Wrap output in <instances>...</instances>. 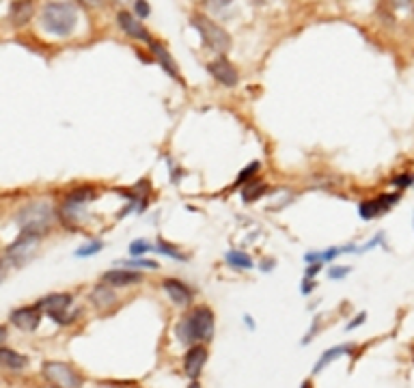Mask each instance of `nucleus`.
<instances>
[{
	"mask_svg": "<svg viewBox=\"0 0 414 388\" xmlns=\"http://www.w3.org/2000/svg\"><path fill=\"white\" fill-rule=\"evenodd\" d=\"M39 24L54 37H69L78 26V9L67 0H52V3L44 5Z\"/></svg>",
	"mask_w": 414,
	"mask_h": 388,
	"instance_id": "1",
	"label": "nucleus"
},
{
	"mask_svg": "<svg viewBox=\"0 0 414 388\" xmlns=\"http://www.w3.org/2000/svg\"><path fill=\"white\" fill-rule=\"evenodd\" d=\"M177 337L184 345L211 341L214 337V313L207 307H196L188 317L177 324Z\"/></svg>",
	"mask_w": 414,
	"mask_h": 388,
	"instance_id": "2",
	"label": "nucleus"
},
{
	"mask_svg": "<svg viewBox=\"0 0 414 388\" xmlns=\"http://www.w3.org/2000/svg\"><path fill=\"white\" fill-rule=\"evenodd\" d=\"M192 26L199 30V35L203 37V41L209 50L218 52V55H225V52L231 50V35L220 24H216L211 17H207L203 13H194Z\"/></svg>",
	"mask_w": 414,
	"mask_h": 388,
	"instance_id": "3",
	"label": "nucleus"
},
{
	"mask_svg": "<svg viewBox=\"0 0 414 388\" xmlns=\"http://www.w3.org/2000/svg\"><path fill=\"white\" fill-rule=\"evenodd\" d=\"M52 220H54V211H52V205L46 201L30 203L17 214V224H20L22 231H32L39 235L48 233Z\"/></svg>",
	"mask_w": 414,
	"mask_h": 388,
	"instance_id": "4",
	"label": "nucleus"
},
{
	"mask_svg": "<svg viewBox=\"0 0 414 388\" xmlns=\"http://www.w3.org/2000/svg\"><path fill=\"white\" fill-rule=\"evenodd\" d=\"M41 374L48 382L63 386V388H78L80 386V376L74 371V367H69L67 362H59V360H50L44 365Z\"/></svg>",
	"mask_w": 414,
	"mask_h": 388,
	"instance_id": "5",
	"label": "nucleus"
},
{
	"mask_svg": "<svg viewBox=\"0 0 414 388\" xmlns=\"http://www.w3.org/2000/svg\"><path fill=\"white\" fill-rule=\"evenodd\" d=\"M71 293H50L46 298H41L37 307L41 309V313H48L54 322L59 324H69V320L65 317V311L71 307Z\"/></svg>",
	"mask_w": 414,
	"mask_h": 388,
	"instance_id": "6",
	"label": "nucleus"
},
{
	"mask_svg": "<svg viewBox=\"0 0 414 388\" xmlns=\"http://www.w3.org/2000/svg\"><path fill=\"white\" fill-rule=\"evenodd\" d=\"M41 240L39 233H32V231H22L20 237H17L9 249H7V257L15 263V266H22L24 261L30 259L35 246H37V242Z\"/></svg>",
	"mask_w": 414,
	"mask_h": 388,
	"instance_id": "7",
	"label": "nucleus"
},
{
	"mask_svg": "<svg viewBox=\"0 0 414 388\" xmlns=\"http://www.w3.org/2000/svg\"><path fill=\"white\" fill-rule=\"evenodd\" d=\"M399 203V194H380V197L363 201L358 205V214H361L363 220H373L384 211H388L391 207H395Z\"/></svg>",
	"mask_w": 414,
	"mask_h": 388,
	"instance_id": "8",
	"label": "nucleus"
},
{
	"mask_svg": "<svg viewBox=\"0 0 414 388\" xmlns=\"http://www.w3.org/2000/svg\"><path fill=\"white\" fill-rule=\"evenodd\" d=\"M117 24H119V28L128 35V37H132V39H136V41H145V43H149L151 41V35H149V30L142 26V22L138 20L136 15H132L130 11H119L117 13Z\"/></svg>",
	"mask_w": 414,
	"mask_h": 388,
	"instance_id": "9",
	"label": "nucleus"
},
{
	"mask_svg": "<svg viewBox=\"0 0 414 388\" xmlns=\"http://www.w3.org/2000/svg\"><path fill=\"white\" fill-rule=\"evenodd\" d=\"M207 72L211 74V78L218 82V84H223V86H236L238 84V80H240V74H238V69L233 67L225 57H220V59H216V61H211L209 65H207Z\"/></svg>",
	"mask_w": 414,
	"mask_h": 388,
	"instance_id": "10",
	"label": "nucleus"
},
{
	"mask_svg": "<svg viewBox=\"0 0 414 388\" xmlns=\"http://www.w3.org/2000/svg\"><path fill=\"white\" fill-rule=\"evenodd\" d=\"M9 320L15 328H20L24 332H32V330H37V326L41 322V309L37 304L35 307H20L11 313Z\"/></svg>",
	"mask_w": 414,
	"mask_h": 388,
	"instance_id": "11",
	"label": "nucleus"
},
{
	"mask_svg": "<svg viewBox=\"0 0 414 388\" xmlns=\"http://www.w3.org/2000/svg\"><path fill=\"white\" fill-rule=\"evenodd\" d=\"M207 360V349L203 345H190V349L186 351L184 356V371L190 380H196L201 376L203 367Z\"/></svg>",
	"mask_w": 414,
	"mask_h": 388,
	"instance_id": "12",
	"label": "nucleus"
},
{
	"mask_svg": "<svg viewBox=\"0 0 414 388\" xmlns=\"http://www.w3.org/2000/svg\"><path fill=\"white\" fill-rule=\"evenodd\" d=\"M162 287H164V291L169 293V298L177 307H188L192 302V289L186 283H182V280L167 278L164 283H162Z\"/></svg>",
	"mask_w": 414,
	"mask_h": 388,
	"instance_id": "13",
	"label": "nucleus"
},
{
	"mask_svg": "<svg viewBox=\"0 0 414 388\" xmlns=\"http://www.w3.org/2000/svg\"><path fill=\"white\" fill-rule=\"evenodd\" d=\"M102 280L111 287H132V285L140 283L142 276L136 270H111L102 276Z\"/></svg>",
	"mask_w": 414,
	"mask_h": 388,
	"instance_id": "14",
	"label": "nucleus"
},
{
	"mask_svg": "<svg viewBox=\"0 0 414 388\" xmlns=\"http://www.w3.org/2000/svg\"><path fill=\"white\" fill-rule=\"evenodd\" d=\"M149 48H151V52H153V57H156V61H158V65L164 69V72L169 74V76H173L177 82H182V74L177 72V67H175V63H173V57L169 55V50L162 46L160 41H149Z\"/></svg>",
	"mask_w": 414,
	"mask_h": 388,
	"instance_id": "15",
	"label": "nucleus"
},
{
	"mask_svg": "<svg viewBox=\"0 0 414 388\" xmlns=\"http://www.w3.org/2000/svg\"><path fill=\"white\" fill-rule=\"evenodd\" d=\"M91 302H93V307H95L97 311L113 309V307L117 304L115 287H111V285L104 283V280H102V285H97V287L91 291Z\"/></svg>",
	"mask_w": 414,
	"mask_h": 388,
	"instance_id": "16",
	"label": "nucleus"
},
{
	"mask_svg": "<svg viewBox=\"0 0 414 388\" xmlns=\"http://www.w3.org/2000/svg\"><path fill=\"white\" fill-rule=\"evenodd\" d=\"M0 367L7 369V371H24L28 367V358L20 351L0 345Z\"/></svg>",
	"mask_w": 414,
	"mask_h": 388,
	"instance_id": "17",
	"label": "nucleus"
},
{
	"mask_svg": "<svg viewBox=\"0 0 414 388\" xmlns=\"http://www.w3.org/2000/svg\"><path fill=\"white\" fill-rule=\"evenodd\" d=\"M35 13V5L32 0H15L9 9V20L13 22V26H24Z\"/></svg>",
	"mask_w": 414,
	"mask_h": 388,
	"instance_id": "18",
	"label": "nucleus"
},
{
	"mask_svg": "<svg viewBox=\"0 0 414 388\" xmlns=\"http://www.w3.org/2000/svg\"><path fill=\"white\" fill-rule=\"evenodd\" d=\"M350 351H354V345H337V347H332V349H328V351H323V356L317 360L313 374H321L323 369H326L330 362H335L337 358H341L344 354H350Z\"/></svg>",
	"mask_w": 414,
	"mask_h": 388,
	"instance_id": "19",
	"label": "nucleus"
},
{
	"mask_svg": "<svg viewBox=\"0 0 414 388\" xmlns=\"http://www.w3.org/2000/svg\"><path fill=\"white\" fill-rule=\"evenodd\" d=\"M225 259H227L229 266L238 268V270H250V268H253V259H250V257H248L246 253H242V251H229V253L225 255Z\"/></svg>",
	"mask_w": 414,
	"mask_h": 388,
	"instance_id": "20",
	"label": "nucleus"
},
{
	"mask_svg": "<svg viewBox=\"0 0 414 388\" xmlns=\"http://www.w3.org/2000/svg\"><path fill=\"white\" fill-rule=\"evenodd\" d=\"M93 199H95V190L84 186V188H78V190H74V192H69L65 203H69V205H84V203L93 201Z\"/></svg>",
	"mask_w": 414,
	"mask_h": 388,
	"instance_id": "21",
	"label": "nucleus"
},
{
	"mask_svg": "<svg viewBox=\"0 0 414 388\" xmlns=\"http://www.w3.org/2000/svg\"><path fill=\"white\" fill-rule=\"evenodd\" d=\"M265 184L263 182H259V180H250V182H246L244 184V188H242V197H244V201H255V199H259L261 197V194L265 192Z\"/></svg>",
	"mask_w": 414,
	"mask_h": 388,
	"instance_id": "22",
	"label": "nucleus"
},
{
	"mask_svg": "<svg viewBox=\"0 0 414 388\" xmlns=\"http://www.w3.org/2000/svg\"><path fill=\"white\" fill-rule=\"evenodd\" d=\"M153 251H156V253H162V255H167V257H171V259H177V261H186V255H182V253H179V251L175 249V246L167 244L164 240H158L156 246H153Z\"/></svg>",
	"mask_w": 414,
	"mask_h": 388,
	"instance_id": "23",
	"label": "nucleus"
},
{
	"mask_svg": "<svg viewBox=\"0 0 414 388\" xmlns=\"http://www.w3.org/2000/svg\"><path fill=\"white\" fill-rule=\"evenodd\" d=\"M119 266L132 268V270H156V268H160L156 261H149V259H130V261H121Z\"/></svg>",
	"mask_w": 414,
	"mask_h": 388,
	"instance_id": "24",
	"label": "nucleus"
},
{
	"mask_svg": "<svg viewBox=\"0 0 414 388\" xmlns=\"http://www.w3.org/2000/svg\"><path fill=\"white\" fill-rule=\"evenodd\" d=\"M149 251H153V246L149 242H145V240H134L130 244V255L132 257H140V255H145Z\"/></svg>",
	"mask_w": 414,
	"mask_h": 388,
	"instance_id": "25",
	"label": "nucleus"
},
{
	"mask_svg": "<svg viewBox=\"0 0 414 388\" xmlns=\"http://www.w3.org/2000/svg\"><path fill=\"white\" fill-rule=\"evenodd\" d=\"M259 166H261L259 162H250V166H246V168L238 175V182H236V184H238V186H244L246 182H250V180L255 177V173L259 171Z\"/></svg>",
	"mask_w": 414,
	"mask_h": 388,
	"instance_id": "26",
	"label": "nucleus"
},
{
	"mask_svg": "<svg viewBox=\"0 0 414 388\" xmlns=\"http://www.w3.org/2000/svg\"><path fill=\"white\" fill-rule=\"evenodd\" d=\"M102 242H91V244H86V246H82V249H78L76 251V257H93V255H97L100 251H102Z\"/></svg>",
	"mask_w": 414,
	"mask_h": 388,
	"instance_id": "27",
	"label": "nucleus"
},
{
	"mask_svg": "<svg viewBox=\"0 0 414 388\" xmlns=\"http://www.w3.org/2000/svg\"><path fill=\"white\" fill-rule=\"evenodd\" d=\"M134 11H136L138 20H145V17L151 15V7L147 0H134Z\"/></svg>",
	"mask_w": 414,
	"mask_h": 388,
	"instance_id": "28",
	"label": "nucleus"
},
{
	"mask_svg": "<svg viewBox=\"0 0 414 388\" xmlns=\"http://www.w3.org/2000/svg\"><path fill=\"white\" fill-rule=\"evenodd\" d=\"M395 188H410L414 184V175H397L393 182H391Z\"/></svg>",
	"mask_w": 414,
	"mask_h": 388,
	"instance_id": "29",
	"label": "nucleus"
},
{
	"mask_svg": "<svg viewBox=\"0 0 414 388\" xmlns=\"http://www.w3.org/2000/svg\"><path fill=\"white\" fill-rule=\"evenodd\" d=\"M231 3H233V0H205V7H207L209 11H223V9H227Z\"/></svg>",
	"mask_w": 414,
	"mask_h": 388,
	"instance_id": "30",
	"label": "nucleus"
},
{
	"mask_svg": "<svg viewBox=\"0 0 414 388\" xmlns=\"http://www.w3.org/2000/svg\"><path fill=\"white\" fill-rule=\"evenodd\" d=\"M348 274H350V268H344V266H337V268H332V270L328 272V276L335 278V280H337V278H346Z\"/></svg>",
	"mask_w": 414,
	"mask_h": 388,
	"instance_id": "31",
	"label": "nucleus"
},
{
	"mask_svg": "<svg viewBox=\"0 0 414 388\" xmlns=\"http://www.w3.org/2000/svg\"><path fill=\"white\" fill-rule=\"evenodd\" d=\"M78 3L82 7H88V9H100V7H104L108 3V0H78Z\"/></svg>",
	"mask_w": 414,
	"mask_h": 388,
	"instance_id": "32",
	"label": "nucleus"
},
{
	"mask_svg": "<svg viewBox=\"0 0 414 388\" xmlns=\"http://www.w3.org/2000/svg\"><path fill=\"white\" fill-rule=\"evenodd\" d=\"M302 285H304V287H302V293H304V295H309V293L315 289V280L307 276V278H304V283H302Z\"/></svg>",
	"mask_w": 414,
	"mask_h": 388,
	"instance_id": "33",
	"label": "nucleus"
},
{
	"mask_svg": "<svg viewBox=\"0 0 414 388\" xmlns=\"http://www.w3.org/2000/svg\"><path fill=\"white\" fill-rule=\"evenodd\" d=\"M365 320H367V315H365V313H361V315H356V317H354V322H350V324H348V330H354L356 326H361V324H365Z\"/></svg>",
	"mask_w": 414,
	"mask_h": 388,
	"instance_id": "34",
	"label": "nucleus"
},
{
	"mask_svg": "<svg viewBox=\"0 0 414 388\" xmlns=\"http://www.w3.org/2000/svg\"><path fill=\"white\" fill-rule=\"evenodd\" d=\"M319 270H321V268H319V263H313L311 268H307V276H309V278H315V274H317Z\"/></svg>",
	"mask_w": 414,
	"mask_h": 388,
	"instance_id": "35",
	"label": "nucleus"
},
{
	"mask_svg": "<svg viewBox=\"0 0 414 388\" xmlns=\"http://www.w3.org/2000/svg\"><path fill=\"white\" fill-rule=\"evenodd\" d=\"M5 339H7V326H0V345L5 343Z\"/></svg>",
	"mask_w": 414,
	"mask_h": 388,
	"instance_id": "36",
	"label": "nucleus"
},
{
	"mask_svg": "<svg viewBox=\"0 0 414 388\" xmlns=\"http://www.w3.org/2000/svg\"><path fill=\"white\" fill-rule=\"evenodd\" d=\"M393 3H395V7H408L412 0H393Z\"/></svg>",
	"mask_w": 414,
	"mask_h": 388,
	"instance_id": "37",
	"label": "nucleus"
},
{
	"mask_svg": "<svg viewBox=\"0 0 414 388\" xmlns=\"http://www.w3.org/2000/svg\"><path fill=\"white\" fill-rule=\"evenodd\" d=\"M244 320H246V326H248L250 330H253V328H255V324H253V317H250V315H246V317H244Z\"/></svg>",
	"mask_w": 414,
	"mask_h": 388,
	"instance_id": "38",
	"label": "nucleus"
},
{
	"mask_svg": "<svg viewBox=\"0 0 414 388\" xmlns=\"http://www.w3.org/2000/svg\"><path fill=\"white\" fill-rule=\"evenodd\" d=\"M0 278H3V266H0Z\"/></svg>",
	"mask_w": 414,
	"mask_h": 388,
	"instance_id": "39",
	"label": "nucleus"
},
{
	"mask_svg": "<svg viewBox=\"0 0 414 388\" xmlns=\"http://www.w3.org/2000/svg\"><path fill=\"white\" fill-rule=\"evenodd\" d=\"M261 3H272V0H261Z\"/></svg>",
	"mask_w": 414,
	"mask_h": 388,
	"instance_id": "40",
	"label": "nucleus"
}]
</instances>
